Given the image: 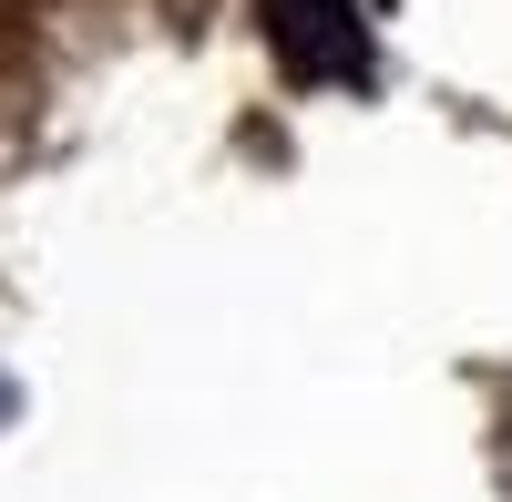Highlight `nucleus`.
Listing matches in <instances>:
<instances>
[{
    "mask_svg": "<svg viewBox=\"0 0 512 502\" xmlns=\"http://www.w3.org/2000/svg\"><path fill=\"white\" fill-rule=\"evenodd\" d=\"M267 11V41L297 82H359L369 72V21L359 0H256Z\"/></svg>",
    "mask_w": 512,
    "mask_h": 502,
    "instance_id": "f257e3e1",
    "label": "nucleus"
}]
</instances>
